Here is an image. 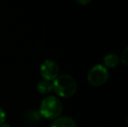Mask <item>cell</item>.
Wrapping results in <instances>:
<instances>
[{"mask_svg":"<svg viewBox=\"0 0 128 127\" xmlns=\"http://www.w3.org/2000/svg\"><path fill=\"white\" fill-rule=\"evenodd\" d=\"M52 90L58 96L62 98H70L77 91V83L72 77L69 75L58 76L52 83Z\"/></svg>","mask_w":128,"mask_h":127,"instance_id":"obj_1","label":"cell"},{"mask_svg":"<svg viewBox=\"0 0 128 127\" xmlns=\"http://www.w3.org/2000/svg\"><path fill=\"white\" fill-rule=\"evenodd\" d=\"M62 103L55 96L46 97L41 102L39 114L47 119H56L62 112Z\"/></svg>","mask_w":128,"mask_h":127,"instance_id":"obj_2","label":"cell"},{"mask_svg":"<svg viewBox=\"0 0 128 127\" xmlns=\"http://www.w3.org/2000/svg\"><path fill=\"white\" fill-rule=\"evenodd\" d=\"M108 71L104 65L97 64L93 66L87 75V80L93 86H100L108 79Z\"/></svg>","mask_w":128,"mask_h":127,"instance_id":"obj_3","label":"cell"},{"mask_svg":"<svg viewBox=\"0 0 128 127\" xmlns=\"http://www.w3.org/2000/svg\"><path fill=\"white\" fill-rule=\"evenodd\" d=\"M59 73V68L55 61L51 59L46 60L40 67V74L44 80L52 81L54 80Z\"/></svg>","mask_w":128,"mask_h":127,"instance_id":"obj_4","label":"cell"},{"mask_svg":"<svg viewBox=\"0 0 128 127\" xmlns=\"http://www.w3.org/2000/svg\"><path fill=\"white\" fill-rule=\"evenodd\" d=\"M50 127H77L76 122L70 117L57 118Z\"/></svg>","mask_w":128,"mask_h":127,"instance_id":"obj_5","label":"cell"},{"mask_svg":"<svg viewBox=\"0 0 128 127\" xmlns=\"http://www.w3.org/2000/svg\"><path fill=\"white\" fill-rule=\"evenodd\" d=\"M37 90L41 94H47L52 90V83L47 80H42L37 85Z\"/></svg>","mask_w":128,"mask_h":127,"instance_id":"obj_6","label":"cell"},{"mask_svg":"<svg viewBox=\"0 0 128 127\" xmlns=\"http://www.w3.org/2000/svg\"><path fill=\"white\" fill-rule=\"evenodd\" d=\"M118 62H120L118 57L117 56V55L113 54V53L106 55L104 58V65L108 68H114L116 65H118Z\"/></svg>","mask_w":128,"mask_h":127,"instance_id":"obj_7","label":"cell"},{"mask_svg":"<svg viewBox=\"0 0 128 127\" xmlns=\"http://www.w3.org/2000/svg\"><path fill=\"white\" fill-rule=\"evenodd\" d=\"M40 116L41 115L39 114V112H35V111H32V112H29V113L26 115V121L30 126L32 125H36L40 120Z\"/></svg>","mask_w":128,"mask_h":127,"instance_id":"obj_8","label":"cell"},{"mask_svg":"<svg viewBox=\"0 0 128 127\" xmlns=\"http://www.w3.org/2000/svg\"><path fill=\"white\" fill-rule=\"evenodd\" d=\"M121 61L123 62L125 64H127L128 65V46L124 50L123 53H122L121 56Z\"/></svg>","mask_w":128,"mask_h":127,"instance_id":"obj_9","label":"cell"},{"mask_svg":"<svg viewBox=\"0 0 128 127\" xmlns=\"http://www.w3.org/2000/svg\"><path fill=\"white\" fill-rule=\"evenodd\" d=\"M5 119H6V115H5L4 111L3 110L2 107H0V126L5 123Z\"/></svg>","mask_w":128,"mask_h":127,"instance_id":"obj_10","label":"cell"},{"mask_svg":"<svg viewBox=\"0 0 128 127\" xmlns=\"http://www.w3.org/2000/svg\"><path fill=\"white\" fill-rule=\"evenodd\" d=\"M76 1L78 3H79V4H81V5H86V4H88L92 0H76Z\"/></svg>","mask_w":128,"mask_h":127,"instance_id":"obj_11","label":"cell"},{"mask_svg":"<svg viewBox=\"0 0 128 127\" xmlns=\"http://www.w3.org/2000/svg\"><path fill=\"white\" fill-rule=\"evenodd\" d=\"M0 127H10V125H8V124H6V123H4L3 125H2Z\"/></svg>","mask_w":128,"mask_h":127,"instance_id":"obj_12","label":"cell"},{"mask_svg":"<svg viewBox=\"0 0 128 127\" xmlns=\"http://www.w3.org/2000/svg\"><path fill=\"white\" fill-rule=\"evenodd\" d=\"M126 124L128 125V117L126 118Z\"/></svg>","mask_w":128,"mask_h":127,"instance_id":"obj_13","label":"cell"}]
</instances>
